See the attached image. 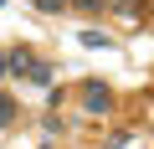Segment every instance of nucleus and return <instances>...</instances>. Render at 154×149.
Returning a JSON list of instances; mask_svg holds the SVG:
<instances>
[{
    "mask_svg": "<svg viewBox=\"0 0 154 149\" xmlns=\"http://www.w3.org/2000/svg\"><path fill=\"white\" fill-rule=\"evenodd\" d=\"M77 98H82V108H88V113H113V88H108V82H98V77H88L82 88H77Z\"/></svg>",
    "mask_w": 154,
    "mask_h": 149,
    "instance_id": "1",
    "label": "nucleus"
},
{
    "mask_svg": "<svg viewBox=\"0 0 154 149\" xmlns=\"http://www.w3.org/2000/svg\"><path fill=\"white\" fill-rule=\"evenodd\" d=\"M11 123H16V98L0 93V129H11Z\"/></svg>",
    "mask_w": 154,
    "mask_h": 149,
    "instance_id": "2",
    "label": "nucleus"
},
{
    "mask_svg": "<svg viewBox=\"0 0 154 149\" xmlns=\"http://www.w3.org/2000/svg\"><path fill=\"white\" fill-rule=\"evenodd\" d=\"M26 77H31V82H41V88H46V82H51V67H46V62H31V67H26Z\"/></svg>",
    "mask_w": 154,
    "mask_h": 149,
    "instance_id": "3",
    "label": "nucleus"
},
{
    "mask_svg": "<svg viewBox=\"0 0 154 149\" xmlns=\"http://www.w3.org/2000/svg\"><path fill=\"white\" fill-rule=\"evenodd\" d=\"M31 62H36V57H31V51H26V46H16V51H11V72H26V67H31Z\"/></svg>",
    "mask_w": 154,
    "mask_h": 149,
    "instance_id": "4",
    "label": "nucleus"
},
{
    "mask_svg": "<svg viewBox=\"0 0 154 149\" xmlns=\"http://www.w3.org/2000/svg\"><path fill=\"white\" fill-rule=\"evenodd\" d=\"M31 5H36V11H46V16H62L72 0H31Z\"/></svg>",
    "mask_w": 154,
    "mask_h": 149,
    "instance_id": "5",
    "label": "nucleus"
},
{
    "mask_svg": "<svg viewBox=\"0 0 154 149\" xmlns=\"http://www.w3.org/2000/svg\"><path fill=\"white\" fill-rule=\"evenodd\" d=\"M77 41H82L88 51H98V46H108V36H103V31H82V36H77Z\"/></svg>",
    "mask_w": 154,
    "mask_h": 149,
    "instance_id": "6",
    "label": "nucleus"
},
{
    "mask_svg": "<svg viewBox=\"0 0 154 149\" xmlns=\"http://www.w3.org/2000/svg\"><path fill=\"white\" fill-rule=\"evenodd\" d=\"M72 5H77V11H88V16H103V5H108V0H72Z\"/></svg>",
    "mask_w": 154,
    "mask_h": 149,
    "instance_id": "7",
    "label": "nucleus"
},
{
    "mask_svg": "<svg viewBox=\"0 0 154 149\" xmlns=\"http://www.w3.org/2000/svg\"><path fill=\"white\" fill-rule=\"evenodd\" d=\"M5 72H11V57H5V51H0V77H5Z\"/></svg>",
    "mask_w": 154,
    "mask_h": 149,
    "instance_id": "8",
    "label": "nucleus"
}]
</instances>
